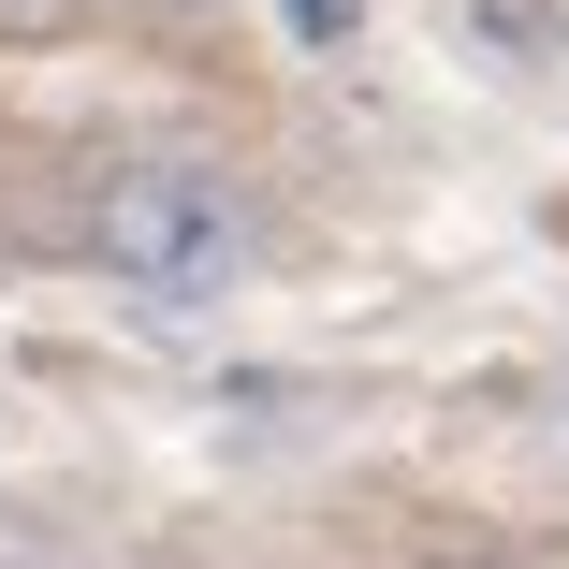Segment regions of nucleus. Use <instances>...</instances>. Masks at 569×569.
I'll use <instances>...</instances> for the list:
<instances>
[{
	"mask_svg": "<svg viewBox=\"0 0 569 569\" xmlns=\"http://www.w3.org/2000/svg\"><path fill=\"white\" fill-rule=\"evenodd\" d=\"M88 263L118 292H161V307H204L249 278V204L219 190L204 161H118L88 190Z\"/></svg>",
	"mask_w": 569,
	"mask_h": 569,
	"instance_id": "nucleus-1",
	"label": "nucleus"
},
{
	"mask_svg": "<svg viewBox=\"0 0 569 569\" xmlns=\"http://www.w3.org/2000/svg\"><path fill=\"white\" fill-rule=\"evenodd\" d=\"M468 16L497 30V59H555V30H540V0H468Z\"/></svg>",
	"mask_w": 569,
	"mask_h": 569,
	"instance_id": "nucleus-2",
	"label": "nucleus"
},
{
	"mask_svg": "<svg viewBox=\"0 0 569 569\" xmlns=\"http://www.w3.org/2000/svg\"><path fill=\"white\" fill-rule=\"evenodd\" d=\"M102 0H0V30H88Z\"/></svg>",
	"mask_w": 569,
	"mask_h": 569,
	"instance_id": "nucleus-4",
	"label": "nucleus"
},
{
	"mask_svg": "<svg viewBox=\"0 0 569 569\" xmlns=\"http://www.w3.org/2000/svg\"><path fill=\"white\" fill-rule=\"evenodd\" d=\"M438 569H540V555H497V540H468V555H438Z\"/></svg>",
	"mask_w": 569,
	"mask_h": 569,
	"instance_id": "nucleus-5",
	"label": "nucleus"
},
{
	"mask_svg": "<svg viewBox=\"0 0 569 569\" xmlns=\"http://www.w3.org/2000/svg\"><path fill=\"white\" fill-rule=\"evenodd\" d=\"M278 16H292V44H351V16H366V0H278Z\"/></svg>",
	"mask_w": 569,
	"mask_h": 569,
	"instance_id": "nucleus-3",
	"label": "nucleus"
}]
</instances>
